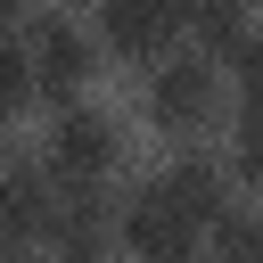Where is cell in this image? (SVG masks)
I'll return each instance as SVG.
<instances>
[{
    "mask_svg": "<svg viewBox=\"0 0 263 263\" xmlns=\"http://www.w3.org/2000/svg\"><path fill=\"white\" fill-rule=\"evenodd\" d=\"M49 197H58V173H49L41 156H33V164H8V156H0V255L41 247Z\"/></svg>",
    "mask_w": 263,
    "mask_h": 263,
    "instance_id": "7",
    "label": "cell"
},
{
    "mask_svg": "<svg viewBox=\"0 0 263 263\" xmlns=\"http://www.w3.org/2000/svg\"><path fill=\"white\" fill-rule=\"evenodd\" d=\"M197 247H214V255H263V214H247V205L230 197V205L205 222V238H197Z\"/></svg>",
    "mask_w": 263,
    "mask_h": 263,
    "instance_id": "10",
    "label": "cell"
},
{
    "mask_svg": "<svg viewBox=\"0 0 263 263\" xmlns=\"http://www.w3.org/2000/svg\"><path fill=\"white\" fill-rule=\"evenodd\" d=\"M41 247H58V255H99V247H115V205H107V189H99V181H58L49 222H41Z\"/></svg>",
    "mask_w": 263,
    "mask_h": 263,
    "instance_id": "6",
    "label": "cell"
},
{
    "mask_svg": "<svg viewBox=\"0 0 263 263\" xmlns=\"http://www.w3.org/2000/svg\"><path fill=\"white\" fill-rule=\"evenodd\" d=\"M230 181L263 189V99H238V132H230Z\"/></svg>",
    "mask_w": 263,
    "mask_h": 263,
    "instance_id": "11",
    "label": "cell"
},
{
    "mask_svg": "<svg viewBox=\"0 0 263 263\" xmlns=\"http://www.w3.org/2000/svg\"><path fill=\"white\" fill-rule=\"evenodd\" d=\"M115 238L132 247V255H156V263H173V255H189L197 247V222L156 189V181H140L123 205H115Z\"/></svg>",
    "mask_w": 263,
    "mask_h": 263,
    "instance_id": "5",
    "label": "cell"
},
{
    "mask_svg": "<svg viewBox=\"0 0 263 263\" xmlns=\"http://www.w3.org/2000/svg\"><path fill=\"white\" fill-rule=\"evenodd\" d=\"M41 164L58 173V181H115V164H123V123L107 115V107H82V99H66L58 115H49V140H41Z\"/></svg>",
    "mask_w": 263,
    "mask_h": 263,
    "instance_id": "3",
    "label": "cell"
},
{
    "mask_svg": "<svg viewBox=\"0 0 263 263\" xmlns=\"http://www.w3.org/2000/svg\"><path fill=\"white\" fill-rule=\"evenodd\" d=\"M33 99H41L33 58H25V41H16V33H0V115H25Z\"/></svg>",
    "mask_w": 263,
    "mask_h": 263,
    "instance_id": "12",
    "label": "cell"
},
{
    "mask_svg": "<svg viewBox=\"0 0 263 263\" xmlns=\"http://www.w3.org/2000/svg\"><path fill=\"white\" fill-rule=\"evenodd\" d=\"M16 41H25V58H33V82H41V99L49 107H66V99H82V82L99 74V33H82L66 8H25V25H16Z\"/></svg>",
    "mask_w": 263,
    "mask_h": 263,
    "instance_id": "2",
    "label": "cell"
},
{
    "mask_svg": "<svg viewBox=\"0 0 263 263\" xmlns=\"http://www.w3.org/2000/svg\"><path fill=\"white\" fill-rule=\"evenodd\" d=\"M99 49L123 66H156L181 49V8L173 0H99Z\"/></svg>",
    "mask_w": 263,
    "mask_h": 263,
    "instance_id": "4",
    "label": "cell"
},
{
    "mask_svg": "<svg viewBox=\"0 0 263 263\" xmlns=\"http://www.w3.org/2000/svg\"><path fill=\"white\" fill-rule=\"evenodd\" d=\"M25 8H33V0H0V33H16V25H25Z\"/></svg>",
    "mask_w": 263,
    "mask_h": 263,
    "instance_id": "14",
    "label": "cell"
},
{
    "mask_svg": "<svg viewBox=\"0 0 263 263\" xmlns=\"http://www.w3.org/2000/svg\"><path fill=\"white\" fill-rule=\"evenodd\" d=\"M156 189H164V197H173V205H181V214L197 222V238H205V222H214V214L230 205V173H222V164H214L205 148H189V140H181V156H173V164L156 173Z\"/></svg>",
    "mask_w": 263,
    "mask_h": 263,
    "instance_id": "8",
    "label": "cell"
},
{
    "mask_svg": "<svg viewBox=\"0 0 263 263\" xmlns=\"http://www.w3.org/2000/svg\"><path fill=\"white\" fill-rule=\"evenodd\" d=\"M222 66H230V82H238V99H263V25H247L230 49H222Z\"/></svg>",
    "mask_w": 263,
    "mask_h": 263,
    "instance_id": "13",
    "label": "cell"
},
{
    "mask_svg": "<svg viewBox=\"0 0 263 263\" xmlns=\"http://www.w3.org/2000/svg\"><path fill=\"white\" fill-rule=\"evenodd\" d=\"M0 156H8V115H0Z\"/></svg>",
    "mask_w": 263,
    "mask_h": 263,
    "instance_id": "15",
    "label": "cell"
},
{
    "mask_svg": "<svg viewBox=\"0 0 263 263\" xmlns=\"http://www.w3.org/2000/svg\"><path fill=\"white\" fill-rule=\"evenodd\" d=\"M214 115H222V58L164 49L148 66V123L164 140H197V132H214Z\"/></svg>",
    "mask_w": 263,
    "mask_h": 263,
    "instance_id": "1",
    "label": "cell"
},
{
    "mask_svg": "<svg viewBox=\"0 0 263 263\" xmlns=\"http://www.w3.org/2000/svg\"><path fill=\"white\" fill-rule=\"evenodd\" d=\"M181 8V41H197L205 58H222L247 33V0H173Z\"/></svg>",
    "mask_w": 263,
    "mask_h": 263,
    "instance_id": "9",
    "label": "cell"
}]
</instances>
